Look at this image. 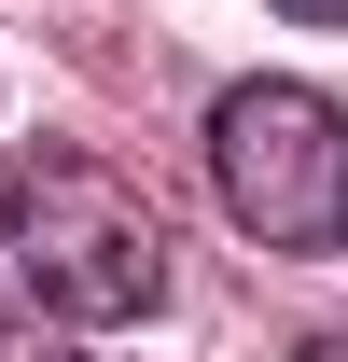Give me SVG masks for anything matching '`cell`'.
Returning <instances> with one entry per match:
<instances>
[{
    "mask_svg": "<svg viewBox=\"0 0 348 362\" xmlns=\"http://www.w3.org/2000/svg\"><path fill=\"white\" fill-rule=\"evenodd\" d=\"M0 237H14V279H28V307L42 320H153L168 307V209L139 195L126 168H98V153H14L0 181Z\"/></svg>",
    "mask_w": 348,
    "mask_h": 362,
    "instance_id": "obj_1",
    "label": "cell"
},
{
    "mask_svg": "<svg viewBox=\"0 0 348 362\" xmlns=\"http://www.w3.org/2000/svg\"><path fill=\"white\" fill-rule=\"evenodd\" d=\"M209 181L265 251H348V112L293 70L209 98Z\"/></svg>",
    "mask_w": 348,
    "mask_h": 362,
    "instance_id": "obj_2",
    "label": "cell"
},
{
    "mask_svg": "<svg viewBox=\"0 0 348 362\" xmlns=\"http://www.w3.org/2000/svg\"><path fill=\"white\" fill-rule=\"evenodd\" d=\"M0 362H70V334H56L42 307H0Z\"/></svg>",
    "mask_w": 348,
    "mask_h": 362,
    "instance_id": "obj_3",
    "label": "cell"
},
{
    "mask_svg": "<svg viewBox=\"0 0 348 362\" xmlns=\"http://www.w3.org/2000/svg\"><path fill=\"white\" fill-rule=\"evenodd\" d=\"M279 14H293V28H348V0H279Z\"/></svg>",
    "mask_w": 348,
    "mask_h": 362,
    "instance_id": "obj_4",
    "label": "cell"
},
{
    "mask_svg": "<svg viewBox=\"0 0 348 362\" xmlns=\"http://www.w3.org/2000/svg\"><path fill=\"white\" fill-rule=\"evenodd\" d=\"M293 362H348V320H320V334H306V349Z\"/></svg>",
    "mask_w": 348,
    "mask_h": 362,
    "instance_id": "obj_5",
    "label": "cell"
}]
</instances>
